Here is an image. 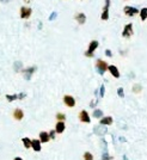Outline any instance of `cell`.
<instances>
[{
	"instance_id": "cell-1",
	"label": "cell",
	"mask_w": 147,
	"mask_h": 160,
	"mask_svg": "<svg viewBox=\"0 0 147 160\" xmlns=\"http://www.w3.org/2000/svg\"><path fill=\"white\" fill-rule=\"evenodd\" d=\"M98 45H99V42L96 41V39H93V41L90 42L87 50L85 52V56H86V58H93L95 52H96V49L98 48Z\"/></svg>"
},
{
	"instance_id": "cell-2",
	"label": "cell",
	"mask_w": 147,
	"mask_h": 160,
	"mask_svg": "<svg viewBox=\"0 0 147 160\" xmlns=\"http://www.w3.org/2000/svg\"><path fill=\"white\" fill-rule=\"evenodd\" d=\"M108 63H107V61H104V60H101V59H98L97 61H96V68H97V71H98V73H99L101 75H103L105 72L108 71Z\"/></svg>"
},
{
	"instance_id": "cell-3",
	"label": "cell",
	"mask_w": 147,
	"mask_h": 160,
	"mask_svg": "<svg viewBox=\"0 0 147 160\" xmlns=\"http://www.w3.org/2000/svg\"><path fill=\"white\" fill-rule=\"evenodd\" d=\"M134 35V26H133V24L132 23H128L125 25L123 30H122V37H125V38H130Z\"/></svg>"
},
{
	"instance_id": "cell-4",
	"label": "cell",
	"mask_w": 147,
	"mask_h": 160,
	"mask_svg": "<svg viewBox=\"0 0 147 160\" xmlns=\"http://www.w3.org/2000/svg\"><path fill=\"white\" fill-rule=\"evenodd\" d=\"M32 14V10L29 6H22L19 9V16L22 19H29Z\"/></svg>"
},
{
	"instance_id": "cell-5",
	"label": "cell",
	"mask_w": 147,
	"mask_h": 160,
	"mask_svg": "<svg viewBox=\"0 0 147 160\" xmlns=\"http://www.w3.org/2000/svg\"><path fill=\"white\" fill-rule=\"evenodd\" d=\"M110 1L111 0H105L104 6H103V11L101 14V19L102 20H108L109 19V9H110Z\"/></svg>"
},
{
	"instance_id": "cell-6",
	"label": "cell",
	"mask_w": 147,
	"mask_h": 160,
	"mask_svg": "<svg viewBox=\"0 0 147 160\" xmlns=\"http://www.w3.org/2000/svg\"><path fill=\"white\" fill-rule=\"evenodd\" d=\"M123 12H125V14L127 16V17H135L136 14H139V10L136 9V7L129 6V5L123 7Z\"/></svg>"
},
{
	"instance_id": "cell-7",
	"label": "cell",
	"mask_w": 147,
	"mask_h": 160,
	"mask_svg": "<svg viewBox=\"0 0 147 160\" xmlns=\"http://www.w3.org/2000/svg\"><path fill=\"white\" fill-rule=\"evenodd\" d=\"M63 104L67 108H74L76 106V99L71 94H65L63 96Z\"/></svg>"
},
{
	"instance_id": "cell-8",
	"label": "cell",
	"mask_w": 147,
	"mask_h": 160,
	"mask_svg": "<svg viewBox=\"0 0 147 160\" xmlns=\"http://www.w3.org/2000/svg\"><path fill=\"white\" fill-rule=\"evenodd\" d=\"M79 119H80V122H83V123H90L91 122V118H90V115L86 110H83V111H80L79 113Z\"/></svg>"
},
{
	"instance_id": "cell-9",
	"label": "cell",
	"mask_w": 147,
	"mask_h": 160,
	"mask_svg": "<svg viewBox=\"0 0 147 160\" xmlns=\"http://www.w3.org/2000/svg\"><path fill=\"white\" fill-rule=\"evenodd\" d=\"M35 71H36V67H35V66L29 67V68H25V69H22L23 74H24V78H25L27 80H30V79H31V75L34 74Z\"/></svg>"
},
{
	"instance_id": "cell-10",
	"label": "cell",
	"mask_w": 147,
	"mask_h": 160,
	"mask_svg": "<svg viewBox=\"0 0 147 160\" xmlns=\"http://www.w3.org/2000/svg\"><path fill=\"white\" fill-rule=\"evenodd\" d=\"M74 19L77 20L78 24H80V25H83V24L86 23V14L83 13V12H78L76 16H74Z\"/></svg>"
},
{
	"instance_id": "cell-11",
	"label": "cell",
	"mask_w": 147,
	"mask_h": 160,
	"mask_svg": "<svg viewBox=\"0 0 147 160\" xmlns=\"http://www.w3.org/2000/svg\"><path fill=\"white\" fill-rule=\"evenodd\" d=\"M108 71L110 72V74H111L114 78H116V79L120 78V71H118V68H117L115 65H109V66H108Z\"/></svg>"
},
{
	"instance_id": "cell-12",
	"label": "cell",
	"mask_w": 147,
	"mask_h": 160,
	"mask_svg": "<svg viewBox=\"0 0 147 160\" xmlns=\"http://www.w3.org/2000/svg\"><path fill=\"white\" fill-rule=\"evenodd\" d=\"M93 132L97 135H99V136H103V135H105V134L108 133V129H107V128H104L103 124H101V125H98V127H95Z\"/></svg>"
},
{
	"instance_id": "cell-13",
	"label": "cell",
	"mask_w": 147,
	"mask_h": 160,
	"mask_svg": "<svg viewBox=\"0 0 147 160\" xmlns=\"http://www.w3.org/2000/svg\"><path fill=\"white\" fill-rule=\"evenodd\" d=\"M24 117V113L22 109H14L13 111V118L16 119V121H22Z\"/></svg>"
},
{
	"instance_id": "cell-14",
	"label": "cell",
	"mask_w": 147,
	"mask_h": 160,
	"mask_svg": "<svg viewBox=\"0 0 147 160\" xmlns=\"http://www.w3.org/2000/svg\"><path fill=\"white\" fill-rule=\"evenodd\" d=\"M65 128H66V125H65V122L63 121H58V123H56V125H55V133L62 134L65 132Z\"/></svg>"
},
{
	"instance_id": "cell-15",
	"label": "cell",
	"mask_w": 147,
	"mask_h": 160,
	"mask_svg": "<svg viewBox=\"0 0 147 160\" xmlns=\"http://www.w3.org/2000/svg\"><path fill=\"white\" fill-rule=\"evenodd\" d=\"M31 148L34 149L35 152H39L41 151V141L39 140H37V139H35V140H31Z\"/></svg>"
},
{
	"instance_id": "cell-16",
	"label": "cell",
	"mask_w": 147,
	"mask_h": 160,
	"mask_svg": "<svg viewBox=\"0 0 147 160\" xmlns=\"http://www.w3.org/2000/svg\"><path fill=\"white\" fill-rule=\"evenodd\" d=\"M49 140H50V138H49V134L47 133V132H41L39 133V141H41V143H47Z\"/></svg>"
},
{
	"instance_id": "cell-17",
	"label": "cell",
	"mask_w": 147,
	"mask_h": 160,
	"mask_svg": "<svg viewBox=\"0 0 147 160\" xmlns=\"http://www.w3.org/2000/svg\"><path fill=\"white\" fill-rule=\"evenodd\" d=\"M112 117L111 116H107V117H102L101 118V124H103V125H110V124H112Z\"/></svg>"
},
{
	"instance_id": "cell-18",
	"label": "cell",
	"mask_w": 147,
	"mask_h": 160,
	"mask_svg": "<svg viewBox=\"0 0 147 160\" xmlns=\"http://www.w3.org/2000/svg\"><path fill=\"white\" fill-rule=\"evenodd\" d=\"M139 16H140V19L145 22L147 19V7H142L141 10H139Z\"/></svg>"
},
{
	"instance_id": "cell-19",
	"label": "cell",
	"mask_w": 147,
	"mask_h": 160,
	"mask_svg": "<svg viewBox=\"0 0 147 160\" xmlns=\"http://www.w3.org/2000/svg\"><path fill=\"white\" fill-rule=\"evenodd\" d=\"M22 142H23L24 147H25L27 149L31 148V140H30L29 138H23V139H22Z\"/></svg>"
},
{
	"instance_id": "cell-20",
	"label": "cell",
	"mask_w": 147,
	"mask_h": 160,
	"mask_svg": "<svg viewBox=\"0 0 147 160\" xmlns=\"http://www.w3.org/2000/svg\"><path fill=\"white\" fill-rule=\"evenodd\" d=\"M92 116H93L95 118H102V117H103V111L99 110V109H96V110L93 111Z\"/></svg>"
},
{
	"instance_id": "cell-21",
	"label": "cell",
	"mask_w": 147,
	"mask_h": 160,
	"mask_svg": "<svg viewBox=\"0 0 147 160\" xmlns=\"http://www.w3.org/2000/svg\"><path fill=\"white\" fill-rule=\"evenodd\" d=\"M132 90H133L134 93H140V92L142 91V86H141L140 84H135V85L133 86V89H132Z\"/></svg>"
},
{
	"instance_id": "cell-22",
	"label": "cell",
	"mask_w": 147,
	"mask_h": 160,
	"mask_svg": "<svg viewBox=\"0 0 147 160\" xmlns=\"http://www.w3.org/2000/svg\"><path fill=\"white\" fill-rule=\"evenodd\" d=\"M6 99L9 102H13L16 99H18V94H6Z\"/></svg>"
},
{
	"instance_id": "cell-23",
	"label": "cell",
	"mask_w": 147,
	"mask_h": 160,
	"mask_svg": "<svg viewBox=\"0 0 147 160\" xmlns=\"http://www.w3.org/2000/svg\"><path fill=\"white\" fill-rule=\"evenodd\" d=\"M83 157H84V160H93V155L90 152H85Z\"/></svg>"
},
{
	"instance_id": "cell-24",
	"label": "cell",
	"mask_w": 147,
	"mask_h": 160,
	"mask_svg": "<svg viewBox=\"0 0 147 160\" xmlns=\"http://www.w3.org/2000/svg\"><path fill=\"white\" fill-rule=\"evenodd\" d=\"M56 119H58V121H65V119H66V115L62 113H58L56 114Z\"/></svg>"
},
{
	"instance_id": "cell-25",
	"label": "cell",
	"mask_w": 147,
	"mask_h": 160,
	"mask_svg": "<svg viewBox=\"0 0 147 160\" xmlns=\"http://www.w3.org/2000/svg\"><path fill=\"white\" fill-rule=\"evenodd\" d=\"M117 94H118L120 98H123L125 97V91H123V89H122V87H118V89H117Z\"/></svg>"
},
{
	"instance_id": "cell-26",
	"label": "cell",
	"mask_w": 147,
	"mask_h": 160,
	"mask_svg": "<svg viewBox=\"0 0 147 160\" xmlns=\"http://www.w3.org/2000/svg\"><path fill=\"white\" fill-rule=\"evenodd\" d=\"M56 17H58V12H53V13H50V16H49V18H48V19L52 22V20H55Z\"/></svg>"
},
{
	"instance_id": "cell-27",
	"label": "cell",
	"mask_w": 147,
	"mask_h": 160,
	"mask_svg": "<svg viewBox=\"0 0 147 160\" xmlns=\"http://www.w3.org/2000/svg\"><path fill=\"white\" fill-rule=\"evenodd\" d=\"M99 90H101V91H99V96H101V98H103V97H104V90H105V86L102 85Z\"/></svg>"
},
{
	"instance_id": "cell-28",
	"label": "cell",
	"mask_w": 147,
	"mask_h": 160,
	"mask_svg": "<svg viewBox=\"0 0 147 160\" xmlns=\"http://www.w3.org/2000/svg\"><path fill=\"white\" fill-rule=\"evenodd\" d=\"M102 160H111V158L108 155V153H107V151L103 153V158H102Z\"/></svg>"
},
{
	"instance_id": "cell-29",
	"label": "cell",
	"mask_w": 147,
	"mask_h": 160,
	"mask_svg": "<svg viewBox=\"0 0 147 160\" xmlns=\"http://www.w3.org/2000/svg\"><path fill=\"white\" fill-rule=\"evenodd\" d=\"M48 134H49V138H50V139H53V140L55 139V130H50Z\"/></svg>"
},
{
	"instance_id": "cell-30",
	"label": "cell",
	"mask_w": 147,
	"mask_h": 160,
	"mask_svg": "<svg viewBox=\"0 0 147 160\" xmlns=\"http://www.w3.org/2000/svg\"><path fill=\"white\" fill-rule=\"evenodd\" d=\"M105 55H107L108 58H112V53H111L110 49H107V50H105Z\"/></svg>"
},
{
	"instance_id": "cell-31",
	"label": "cell",
	"mask_w": 147,
	"mask_h": 160,
	"mask_svg": "<svg viewBox=\"0 0 147 160\" xmlns=\"http://www.w3.org/2000/svg\"><path fill=\"white\" fill-rule=\"evenodd\" d=\"M20 67H22V63H20V62H17V63H16V71H17V72L20 71Z\"/></svg>"
},
{
	"instance_id": "cell-32",
	"label": "cell",
	"mask_w": 147,
	"mask_h": 160,
	"mask_svg": "<svg viewBox=\"0 0 147 160\" xmlns=\"http://www.w3.org/2000/svg\"><path fill=\"white\" fill-rule=\"evenodd\" d=\"M25 96H27L25 93H19V94H18V99H23V98H25Z\"/></svg>"
},
{
	"instance_id": "cell-33",
	"label": "cell",
	"mask_w": 147,
	"mask_h": 160,
	"mask_svg": "<svg viewBox=\"0 0 147 160\" xmlns=\"http://www.w3.org/2000/svg\"><path fill=\"white\" fill-rule=\"evenodd\" d=\"M96 104H97V99H95V100H93V102H92V103H91V106H92V108H93V106H95V105H96Z\"/></svg>"
},
{
	"instance_id": "cell-34",
	"label": "cell",
	"mask_w": 147,
	"mask_h": 160,
	"mask_svg": "<svg viewBox=\"0 0 147 160\" xmlns=\"http://www.w3.org/2000/svg\"><path fill=\"white\" fill-rule=\"evenodd\" d=\"M0 3H10V0H0Z\"/></svg>"
},
{
	"instance_id": "cell-35",
	"label": "cell",
	"mask_w": 147,
	"mask_h": 160,
	"mask_svg": "<svg viewBox=\"0 0 147 160\" xmlns=\"http://www.w3.org/2000/svg\"><path fill=\"white\" fill-rule=\"evenodd\" d=\"M13 160H23V159H22V158H20V157H16V158H14V159H13Z\"/></svg>"
},
{
	"instance_id": "cell-36",
	"label": "cell",
	"mask_w": 147,
	"mask_h": 160,
	"mask_svg": "<svg viewBox=\"0 0 147 160\" xmlns=\"http://www.w3.org/2000/svg\"><path fill=\"white\" fill-rule=\"evenodd\" d=\"M23 1L25 3V4H29V3H31V0H23Z\"/></svg>"
},
{
	"instance_id": "cell-37",
	"label": "cell",
	"mask_w": 147,
	"mask_h": 160,
	"mask_svg": "<svg viewBox=\"0 0 147 160\" xmlns=\"http://www.w3.org/2000/svg\"><path fill=\"white\" fill-rule=\"evenodd\" d=\"M123 160H128V158H127V157L125 155V157H123Z\"/></svg>"
}]
</instances>
